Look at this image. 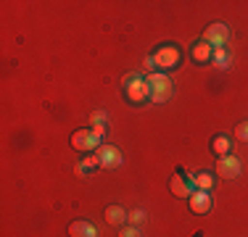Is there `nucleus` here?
Wrapping results in <instances>:
<instances>
[{
	"mask_svg": "<svg viewBox=\"0 0 248 237\" xmlns=\"http://www.w3.org/2000/svg\"><path fill=\"white\" fill-rule=\"evenodd\" d=\"M122 90H124V98H127L132 105H140V103H145V100H151V85L140 74L127 76L124 85H122Z\"/></svg>",
	"mask_w": 248,
	"mask_h": 237,
	"instance_id": "f257e3e1",
	"label": "nucleus"
},
{
	"mask_svg": "<svg viewBox=\"0 0 248 237\" xmlns=\"http://www.w3.org/2000/svg\"><path fill=\"white\" fill-rule=\"evenodd\" d=\"M145 82L151 85V100L153 103H164V100L172 98V79H169L164 71H153V74L145 76Z\"/></svg>",
	"mask_w": 248,
	"mask_h": 237,
	"instance_id": "f03ea898",
	"label": "nucleus"
},
{
	"mask_svg": "<svg viewBox=\"0 0 248 237\" xmlns=\"http://www.w3.org/2000/svg\"><path fill=\"white\" fill-rule=\"evenodd\" d=\"M72 148L74 150H79V153H90V150H98L100 145H103V140L98 137L93 129H74L72 132Z\"/></svg>",
	"mask_w": 248,
	"mask_h": 237,
	"instance_id": "7ed1b4c3",
	"label": "nucleus"
},
{
	"mask_svg": "<svg viewBox=\"0 0 248 237\" xmlns=\"http://www.w3.org/2000/svg\"><path fill=\"white\" fill-rule=\"evenodd\" d=\"M169 190H172L174 198H190L198 187H196V179H193V177H187L182 169H177V174L172 177V182H169Z\"/></svg>",
	"mask_w": 248,
	"mask_h": 237,
	"instance_id": "20e7f679",
	"label": "nucleus"
},
{
	"mask_svg": "<svg viewBox=\"0 0 248 237\" xmlns=\"http://www.w3.org/2000/svg\"><path fill=\"white\" fill-rule=\"evenodd\" d=\"M153 66L156 69H177V63H180V47H174V45H164V47H158L156 53H153Z\"/></svg>",
	"mask_w": 248,
	"mask_h": 237,
	"instance_id": "39448f33",
	"label": "nucleus"
},
{
	"mask_svg": "<svg viewBox=\"0 0 248 237\" xmlns=\"http://www.w3.org/2000/svg\"><path fill=\"white\" fill-rule=\"evenodd\" d=\"M203 40L209 43L214 50H222L224 45H227V40H230V29H227V24H211L209 29H206V34H203Z\"/></svg>",
	"mask_w": 248,
	"mask_h": 237,
	"instance_id": "423d86ee",
	"label": "nucleus"
},
{
	"mask_svg": "<svg viewBox=\"0 0 248 237\" xmlns=\"http://www.w3.org/2000/svg\"><path fill=\"white\" fill-rule=\"evenodd\" d=\"M217 174L224 177V179H238L240 177V161L235 156H224L217 161Z\"/></svg>",
	"mask_w": 248,
	"mask_h": 237,
	"instance_id": "0eeeda50",
	"label": "nucleus"
},
{
	"mask_svg": "<svg viewBox=\"0 0 248 237\" xmlns=\"http://www.w3.org/2000/svg\"><path fill=\"white\" fill-rule=\"evenodd\" d=\"M211 58H214V47L206 43V40H198V43L190 47V61L198 63V66H206Z\"/></svg>",
	"mask_w": 248,
	"mask_h": 237,
	"instance_id": "6e6552de",
	"label": "nucleus"
},
{
	"mask_svg": "<svg viewBox=\"0 0 248 237\" xmlns=\"http://www.w3.org/2000/svg\"><path fill=\"white\" fill-rule=\"evenodd\" d=\"M95 158H98V166H108V169L122 163V153L114 145H100L95 150Z\"/></svg>",
	"mask_w": 248,
	"mask_h": 237,
	"instance_id": "1a4fd4ad",
	"label": "nucleus"
},
{
	"mask_svg": "<svg viewBox=\"0 0 248 237\" xmlns=\"http://www.w3.org/2000/svg\"><path fill=\"white\" fill-rule=\"evenodd\" d=\"M187 203H190L193 213H209L211 211V193H206V190H196V193L187 198Z\"/></svg>",
	"mask_w": 248,
	"mask_h": 237,
	"instance_id": "9d476101",
	"label": "nucleus"
},
{
	"mask_svg": "<svg viewBox=\"0 0 248 237\" xmlns=\"http://www.w3.org/2000/svg\"><path fill=\"white\" fill-rule=\"evenodd\" d=\"M69 237H98L95 235V227L85 219H77V222L69 224Z\"/></svg>",
	"mask_w": 248,
	"mask_h": 237,
	"instance_id": "9b49d317",
	"label": "nucleus"
},
{
	"mask_svg": "<svg viewBox=\"0 0 248 237\" xmlns=\"http://www.w3.org/2000/svg\"><path fill=\"white\" fill-rule=\"evenodd\" d=\"M211 150H214V156H217V158L232 156V140H230L227 134H217V137L211 140Z\"/></svg>",
	"mask_w": 248,
	"mask_h": 237,
	"instance_id": "f8f14e48",
	"label": "nucleus"
},
{
	"mask_svg": "<svg viewBox=\"0 0 248 237\" xmlns=\"http://www.w3.org/2000/svg\"><path fill=\"white\" fill-rule=\"evenodd\" d=\"M127 211L122 208V206H108V208H106V222L111 224V227H124V224H127Z\"/></svg>",
	"mask_w": 248,
	"mask_h": 237,
	"instance_id": "ddd939ff",
	"label": "nucleus"
},
{
	"mask_svg": "<svg viewBox=\"0 0 248 237\" xmlns=\"http://www.w3.org/2000/svg\"><path fill=\"white\" fill-rule=\"evenodd\" d=\"M193 179H196V187L206 190V193H211V187H214V174H211V171H201V174L193 177Z\"/></svg>",
	"mask_w": 248,
	"mask_h": 237,
	"instance_id": "4468645a",
	"label": "nucleus"
},
{
	"mask_svg": "<svg viewBox=\"0 0 248 237\" xmlns=\"http://www.w3.org/2000/svg\"><path fill=\"white\" fill-rule=\"evenodd\" d=\"M235 137L243 140V142H248V121H240L238 127H235Z\"/></svg>",
	"mask_w": 248,
	"mask_h": 237,
	"instance_id": "2eb2a0df",
	"label": "nucleus"
},
{
	"mask_svg": "<svg viewBox=\"0 0 248 237\" xmlns=\"http://www.w3.org/2000/svg\"><path fill=\"white\" fill-rule=\"evenodd\" d=\"M119 237H143V232H140L138 227H132V224H129V227H122Z\"/></svg>",
	"mask_w": 248,
	"mask_h": 237,
	"instance_id": "dca6fc26",
	"label": "nucleus"
},
{
	"mask_svg": "<svg viewBox=\"0 0 248 237\" xmlns=\"http://www.w3.org/2000/svg\"><path fill=\"white\" fill-rule=\"evenodd\" d=\"M129 222H132V227H138V224H143L145 222V211H132V213H129Z\"/></svg>",
	"mask_w": 248,
	"mask_h": 237,
	"instance_id": "f3484780",
	"label": "nucleus"
},
{
	"mask_svg": "<svg viewBox=\"0 0 248 237\" xmlns=\"http://www.w3.org/2000/svg\"><path fill=\"white\" fill-rule=\"evenodd\" d=\"M93 132H95L98 137L103 140V137H106V121H95V124H93Z\"/></svg>",
	"mask_w": 248,
	"mask_h": 237,
	"instance_id": "a211bd4d",
	"label": "nucleus"
},
{
	"mask_svg": "<svg viewBox=\"0 0 248 237\" xmlns=\"http://www.w3.org/2000/svg\"><path fill=\"white\" fill-rule=\"evenodd\" d=\"M214 61H217V66H227V58H224V50H214Z\"/></svg>",
	"mask_w": 248,
	"mask_h": 237,
	"instance_id": "6ab92c4d",
	"label": "nucleus"
},
{
	"mask_svg": "<svg viewBox=\"0 0 248 237\" xmlns=\"http://www.w3.org/2000/svg\"><path fill=\"white\" fill-rule=\"evenodd\" d=\"M95 121H106V111H95V114H93V124Z\"/></svg>",
	"mask_w": 248,
	"mask_h": 237,
	"instance_id": "aec40b11",
	"label": "nucleus"
}]
</instances>
